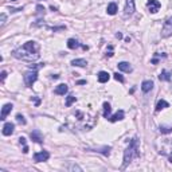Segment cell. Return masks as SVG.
Segmentation results:
<instances>
[{"instance_id": "cell-1", "label": "cell", "mask_w": 172, "mask_h": 172, "mask_svg": "<svg viewBox=\"0 0 172 172\" xmlns=\"http://www.w3.org/2000/svg\"><path fill=\"white\" fill-rule=\"evenodd\" d=\"M12 55L16 59H22V61H27V62L36 61L39 58V46L36 42L28 41L26 42L22 47L14 50Z\"/></svg>"}, {"instance_id": "cell-2", "label": "cell", "mask_w": 172, "mask_h": 172, "mask_svg": "<svg viewBox=\"0 0 172 172\" xmlns=\"http://www.w3.org/2000/svg\"><path fill=\"white\" fill-rule=\"evenodd\" d=\"M139 156H140V152H139V140H137V137H134V139H132L129 147L124 152V164H122V168H125L132 160Z\"/></svg>"}, {"instance_id": "cell-3", "label": "cell", "mask_w": 172, "mask_h": 172, "mask_svg": "<svg viewBox=\"0 0 172 172\" xmlns=\"http://www.w3.org/2000/svg\"><path fill=\"white\" fill-rule=\"evenodd\" d=\"M23 80H24V83H26V86H27V87H31V86L35 83V81L38 80V71L30 69L28 71H26V73H24Z\"/></svg>"}, {"instance_id": "cell-4", "label": "cell", "mask_w": 172, "mask_h": 172, "mask_svg": "<svg viewBox=\"0 0 172 172\" xmlns=\"http://www.w3.org/2000/svg\"><path fill=\"white\" fill-rule=\"evenodd\" d=\"M161 36L163 38H169L172 36V16L167 18L161 28Z\"/></svg>"}, {"instance_id": "cell-5", "label": "cell", "mask_w": 172, "mask_h": 172, "mask_svg": "<svg viewBox=\"0 0 172 172\" xmlns=\"http://www.w3.org/2000/svg\"><path fill=\"white\" fill-rule=\"evenodd\" d=\"M48 157H50V153L47 151H41V152H36L34 155V160L36 163H42V161H47Z\"/></svg>"}, {"instance_id": "cell-6", "label": "cell", "mask_w": 172, "mask_h": 172, "mask_svg": "<svg viewBox=\"0 0 172 172\" xmlns=\"http://www.w3.org/2000/svg\"><path fill=\"white\" fill-rule=\"evenodd\" d=\"M148 10H149V12L152 14H156L157 11L160 10V7H161V4H160L159 0H148Z\"/></svg>"}, {"instance_id": "cell-7", "label": "cell", "mask_w": 172, "mask_h": 172, "mask_svg": "<svg viewBox=\"0 0 172 172\" xmlns=\"http://www.w3.org/2000/svg\"><path fill=\"white\" fill-rule=\"evenodd\" d=\"M14 131H15V125L12 124V122H7V124H4L3 127V134L4 136H11V134L14 133Z\"/></svg>"}, {"instance_id": "cell-8", "label": "cell", "mask_w": 172, "mask_h": 172, "mask_svg": "<svg viewBox=\"0 0 172 172\" xmlns=\"http://www.w3.org/2000/svg\"><path fill=\"white\" fill-rule=\"evenodd\" d=\"M67 90H69V87H67L66 83H61V85H58L54 89V93L58 94V96H65L67 93Z\"/></svg>"}, {"instance_id": "cell-9", "label": "cell", "mask_w": 172, "mask_h": 172, "mask_svg": "<svg viewBox=\"0 0 172 172\" xmlns=\"http://www.w3.org/2000/svg\"><path fill=\"white\" fill-rule=\"evenodd\" d=\"M12 104H6V105L3 106V109H1V116H0V120H6V117L11 113V110H12Z\"/></svg>"}, {"instance_id": "cell-10", "label": "cell", "mask_w": 172, "mask_h": 172, "mask_svg": "<svg viewBox=\"0 0 172 172\" xmlns=\"http://www.w3.org/2000/svg\"><path fill=\"white\" fill-rule=\"evenodd\" d=\"M124 11H125V15H132L134 12V0H127Z\"/></svg>"}, {"instance_id": "cell-11", "label": "cell", "mask_w": 172, "mask_h": 172, "mask_svg": "<svg viewBox=\"0 0 172 172\" xmlns=\"http://www.w3.org/2000/svg\"><path fill=\"white\" fill-rule=\"evenodd\" d=\"M30 137H31L32 141H35V143H43V136H42V133L39 131H34L31 132V134H30Z\"/></svg>"}, {"instance_id": "cell-12", "label": "cell", "mask_w": 172, "mask_h": 172, "mask_svg": "<svg viewBox=\"0 0 172 172\" xmlns=\"http://www.w3.org/2000/svg\"><path fill=\"white\" fill-rule=\"evenodd\" d=\"M97 78H98V82L105 83V82H108V81H109L110 74H109L108 71H100V73L97 74Z\"/></svg>"}, {"instance_id": "cell-13", "label": "cell", "mask_w": 172, "mask_h": 172, "mask_svg": "<svg viewBox=\"0 0 172 172\" xmlns=\"http://www.w3.org/2000/svg\"><path fill=\"white\" fill-rule=\"evenodd\" d=\"M124 116H125L124 110H118L117 113H116V114L110 116V117H109V120H110L112 122H116V121H121V120H124Z\"/></svg>"}, {"instance_id": "cell-14", "label": "cell", "mask_w": 172, "mask_h": 172, "mask_svg": "<svg viewBox=\"0 0 172 172\" xmlns=\"http://www.w3.org/2000/svg\"><path fill=\"white\" fill-rule=\"evenodd\" d=\"M117 66H118V70L125 71V73H131V71L133 70V69H132V66L128 63V62H120Z\"/></svg>"}, {"instance_id": "cell-15", "label": "cell", "mask_w": 172, "mask_h": 172, "mask_svg": "<svg viewBox=\"0 0 172 172\" xmlns=\"http://www.w3.org/2000/svg\"><path fill=\"white\" fill-rule=\"evenodd\" d=\"M71 65L77 67H86L87 66V61L83 59V58H78V59H73L71 61Z\"/></svg>"}, {"instance_id": "cell-16", "label": "cell", "mask_w": 172, "mask_h": 172, "mask_svg": "<svg viewBox=\"0 0 172 172\" xmlns=\"http://www.w3.org/2000/svg\"><path fill=\"white\" fill-rule=\"evenodd\" d=\"M152 89H153V82L152 81H144V82L141 83V90H143L144 93L151 92Z\"/></svg>"}, {"instance_id": "cell-17", "label": "cell", "mask_w": 172, "mask_h": 172, "mask_svg": "<svg viewBox=\"0 0 172 172\" xmlns=\"http://www.w3.org/2000/svg\"><path fill=\"white\" fill-rule=\"evenodd\" d=\"M117 11H118V7H117V4L116 3H110L108 6V8H106V12H108L109 15H116Z\"/></svg>"}, {"instance_id": "cell-18", "label": "cell", "mask_w": 172, "mask_h": 172, "mask_svg": "<svg viewBox=\"0 0 172 172\" xmlns=\"http://www.w3.org/2000/svg\"><path fill=\"white\" fill-rule=\"evenodd\" d=\"M171 75H172V73H169L167 70H163L159 75V80L160 81H171Z\"/></svg>"}, {"instance_id": "cell-19", "label": "cell", "mask_w": 172, "mask_h": 172, "mask_svg": "<svg viewBox=\"0 0 172 172\" xmlns=\"http://www.w3.org/2000/svg\"><path fill=\"white\" fill-rule=\"evenodd\" d=\"M80 43H78V41H75V39H69L67 41V47L70 48V50H75V48L80 47Z\"/></svg>"}, {"instance_id": "cell-20", "label": "cell", "mask_w": 172, "mask_h": 172, "mask_svg": "<svg viewBox=\"0 0 172 172\" xmlns=\"http://www.w3.org/2000/svg\"><path fill=\"white\" fill-rule=\"evenodd\" d=\"M166 108H169V104L167 101H164V100H160V101L157 102V105H156V112H160V110H163V109H166Z\"/></svg>"}, {"instance_id": "cell-21", "label": "cell", "mask_w": 172, "mask_h": 172, "mask_svg": "<svg viewBox=\"0 0 172 172\" xmlns=\"http://www.w3.org/2000/svg\"><path fill=\"white\" fill-rule=\"evenodd\" d=\"M110 112H112L110 104H108V102H104V117H105V118L110 117Z\"/></svg>"}, {"instance_id": "cell-22", "label": "cell", "mask_w": 172, "mask_h": 172, "mask_svg": "<svg viewBox=\"0 0 172 172\" xmlns=\"http://www.w3.org/2000/svg\"><path fill=\"white\" fill-rule=\"evenodd\" d=\"M159 131H160V133H163V134L172 133V127H160Z\"/></svg>"}, {"instance_id": "cell-23", "label": "cell", "mask_w": 172, "mask_h": 172, "mask_svg": "<svg viewBox=\"0 0 172 172\" xmlns=\"http://www.w3.org/2000/svg\"><path fill=\"white\" fill-rule=\"evenodd\" d=\"M77 101V97H74V96H69L66 98V102H65V105L66 106H71V104L73 102H75Z\"/></svg>"}, {"instance_id": "cell-24", "label": "cell", "mask_w": 172, "mask_h": 172, "mask_svg": "<svg viewBox=\"0 0 172 172\" xmlns=\"http://www.w3.org/2000/svg\"><path fill=\"white\" fill-rule=\"evenodd\" d=\"M16 121L19 122V124H22V125L26 124V120H24V117H23L22 114H18V116H16Z\"/></svg>"}, {"instance_id": "cell-25", "label": "cell", "mask_w": 172, "mask_h": 172, "mask_svg": "<svg viewBox=\"0 0 172 172\" xmlns=\"http://www.w3.org/2000/svg\"><path fill=\"white\" fill-rule=\"evenodd\" d=\"M114 80H116V81H118V82H121V83H122V82H124V77H122L121 74L116 73V74H114Z\"/></svg>"}, {"instance_id": "cell-26", "label": "cell", "mask_w": 172, "mask_h": 172, "mask_svg": "<svg viewBox=\"0 0 172 172\" xmlns=\"http://www.w3.org/2000/svg\"><path fill=\"white\" fill-rule=\"evenodd\" d=\"M36 10H38V14H45V8H43V6H38L36 7Z\"/></svg>"}, {"instance_id": "cell-27", "label": "cell", "mask_w": 172, "mask_h": 172, "mask_svg": "<svg viewBox=\"0 0 172 172\" xmlns=\"http://www.w3.org/2000/svg\"><path fill=\"white\" fill-rule=\"evenodd\" d=\"M6 77H7V71H1V74H0V80H1V81H4V80H6Z\"/></svg>"}, {"instance_id": "cell-28", "label": "cell", "mask_w": 172, "mask_h": 172, "mask_svg": "<svg viewBox=\"0 0 172 172\" xmlns=\"http://www.w3.org/2000/svg\"><path fill=\"white\" fill-rule=\"evenodd\" d=\"M19 143L22 144L23 147H24V145H27V144H26V139H24V137H19Z\"/></svg>"}, {"instance_id": "cell-29", "label": "cell", "mask_w": 172, "mask_h": 172, "mask_svg": "<svg viewBox=\"0 0 172 172\" xmlns=\"http://www.w3.org/2000/svg\"><path fill=\"white\" fill-rule=\"evenodd\" d=\"M0 19H1V26H4V23H6V14H1Z\"/></svg>"}, {"instance_id": "cell-30", "label": "cell", "mask_w": 172, "mask_h": 172, "mask_svg": "<svg viewBox=\"0 0 172 172\" xmlns=\"http://www.w3.org/2000/svg\"><path fill=\"white\" fill-rule=\"evenodd\" d=\"M69 169H73V171H74V169H77V171H81V168L78 166H71V167H69Z\"/></svg>"}, {"instance_id": "cell-31", "label": "cell", "mask_w": 172, "mask_h": 172, "mask_svg": "<svg viewBox=\"0 0 172 172\" xmlns=\"http://www.w3.org/2000/svg\"><path fill=\"white\" fill-rule=\"evenodd\" d=\"M23 8H11V12H18V11H22Z\"/></svg>"}, {"instance_id": "cell-32", "label": "cell", "mask_w": 172, "mask_h": 172, "mask_svg": "<svg viewBox=\"0 0 172 172\" xmlns=\"http://www.w3.org/2000/svg\"><path fill=\"white\" fill-rule=\"evenodd\" d=\"M116 38H117V39H121L122 38V34H121V32H117V34H116Z\"/></svg>"}, {"instance_id": "cell-33", "label": "cell", "mask_w": 172, "mask_h": 172, "mask_svg": "<svg viewBox=\"0 0 172 172\" xmlns=\"http://www.w3.org/2000/svg\"><path fill=\"white\" fill-rule=\"evenodd\" d=\"M27 152H28V147L24 145V147H23V153H27Z\"/></svg>"}, {"instance_id": "cell-34", "label": "cell", "mask_w": 172, "mask_h": 172, "mask_svg": "<svg viewBox=\"0 0 172 172\" xmlns=\"http://www.w3.org/2000/svg\"><path fill=\"white\" fill-rule=\"evenodd\" d=\"M86 81H78V85H85Z\"/></svg>"}, {"instance_id": "cell-35", "label": "cell", "mask_w": 172, "mask_h": 172, "mask_svg": "<svg viewBox=\"0 0 172 172\" xmlns=\"http://www.w3.org/2000/svg\"><path fill=\"white\" fill-rule=\"evenodd\" d=\"M11 1H16V0H11Z\"/></svg>"}]
</instances>
